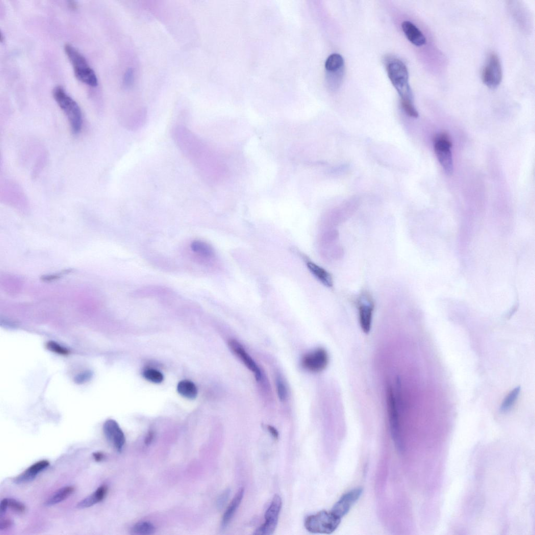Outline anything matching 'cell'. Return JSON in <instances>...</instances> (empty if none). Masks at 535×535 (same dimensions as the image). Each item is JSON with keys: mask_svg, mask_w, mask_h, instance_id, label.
<instances>
[{"mask_svg": "<svg viewBox=\"0 0 535 535\" xmlns=\"http://www.w3.org/2000/svg\"><path fill=\"white\" fill-rule=\"evenodd\" d=\"M108 488L105 485L100 486L93 494L81 501L77 505L78 508H86L102 501L108 493Z\"/></svg>", "mask_w": 535, "mask_h": 535, "instance_id": "cell-20", "label": "cell"}, {"mask_svg": "<svg viewBox=\"0 0 535 535\" xmlns=\"http://www.w3.org/2000/svg\"><path fill=\"white\" fill-rule=\"evenodd\" d=\"M244 495V488H241L238 491L237 495H235V497L233 498L224 513L221 522V527L223 529L226 528L230 523V522L233 518L235 512H236L241 504L243 499Z\"/></svg>", "mask_w": 535, "mask_h": 535, "instance_id": "cell-19", "label": "cell"}, {"mask_svg": "<svg viewBox=\"0 0 535 535\" xmlns=\"http://www.w3.org/2000/svg\"><path fill=\"white\" fill-rule=\"evenodd\" d=\"M103 431L106 439L114 445L118 452H121L125 443V438L118 423L114 420L109 419L104 424Z\"/></svg>", "mask_w": 535, "mask_h": 535, "instance_id": "cell-13", "label": "cell"}, {"mask_svg": "<svg viewBox=\"0 0 535 535\" xmlns=\"http://www.w3.org/2000/svg\"><path fill=\"white\" fill-rule=\"evenodd\" d=\"M275 382L277 396L279 397L281 401H284L288 397V391L285 383L280 376L276 377Z\"/></svg>", "mask_w": 535, "mask_h": 535, "instance_id": "cell-27", "label": "cell"}, {"mask_svg": "<svg viewBox=\"0 0 535 535\" xmlns=\"http://www.w3.org/2000/svg\"><path fill=\"white\" fill-rule=\"evenodd\" d=\"M91 377V374L88 373H84L81 375H78L75 379L76 382L78 383H83L85 381H87L89 378Z\"/></svg>", "mask_w": 535, "mask_h": 535, "instance_id": "cell-35", "label": "cell"}, {"mask_svg": "<svg viewBox=\"0 0 535 535\" xmlns=\"http://www.w3.org/2000/svg\"><path fill=\"white\" fill-rule=\"evenodd\" d=\"M172 137L181 151L195 167L203 163L212 152L197 136L185 126H176Z\"/></svg>", "mask_w": 535, "mask_h": 535, "instance_id": "cell-1", "label": "cell"}, {"mask_svg": "<svg viewBox=\"0 0 535 535\" xmlns=\"http://www.w3.org/2000/svg\"><path fill=\"white\" fill-rule=\"evenodd\" d=\"M387 402L392 436L396 446L401 450L402 448V443L400 434L399 415L397 401L392 388H389L388 390Z\"/></svg>", "mask_w": 535, "mask_h": 535, "instance_id": "cell-9", "label": "cell"}, {"mask_svg": "<svg viewBox=\"0 0 535 535\" xmlns=\"http://www.w3.org/2000/svg\"><path fill=\"white\" fill-rule=\"evenodd\" d=\"M133 531L137 534H151L155 532L156 527L150 522H141L134 526Z\"/></svg>", "mask_w": 535, "mask_h": 535, "instance_id": "cell-25", "label": "cell"}, {"mask_svg": "<svg viewBox=\"0 0 535 535\" xmlns=\"http://www.w3.org/2000/svg\"><path fill=\"white\" fill-rule=\"evenodd\" d=\"M231 494L230 489L225 490L220 495L217 500V507L219 509L223 508L228 500Z\"/></svg>", "mask_w": 535, "mask_h": 535, "instance_id": "cell-32", "label": "cell"}, {"mask_svg": "<svg viewBox=\"0 0 535 535\" xmlns=\"http://www.w3.org/2000/svg\"><path fill=\"white\" fill-rule=\"evenodd\" d=\"M8 507V499H3L0 504V518H3Z\"/></svg>", "mask_w": 535, "mask_h": 535, "instance_id": "cell-34", "label": "cell"}, {"mask_svg": "<svg viewBox=\"0 0 535 535\" xmlns=\"http://www.w3.org/2000/svg\"><path fill=\"white\" fill-rule=\"evenodd\" d=\"M363 489L358 487L346 492L341 496L334 505L332 512L338 518L342 519L347 515L353 505L360 499Z\"/></svg>", "mask_w": 535, "mask_h": 535, "instance_id": "cell-12", "label": "cell"}, {"mask_svg": "<svg viewBox=\"0 0 535 535\" xmlns=\"http://www.w3.org/2000/svg\"><path fill=\"white\" fill-rule=\"evenodd\" d=\"M483 83L490 89H496L502 79L501 64L498 56L493 53L489 56L482 73Z\"/></svg>", "mask_w": 535, "mask_h": 535, "instance_id": "cell-7", "label": "cell"}, {"mask_svg": "<svg viewBox=\"0 0 535 535\" xmlns=\"http://www.w3.org/2000/svg\"><path fill=\"white\" fill-rule=\"evenodd\" d=\"M93 456L95 461L97 462H100L102 461L105 457L104 454L100 452H94L93 453Z\"/></svg>", "mask_w": 535, "mask_h": 535, "instance_id": "cell-38", "label": "cell"}, {"mask_svg": "<svg viewBox=\"0 0 535 535\" xmlns=\"http://www.w3.org/2000/svg\"><path fill=\"white\" fill-rule=\"evenodd\" d=\"M306 263L309 270L319 282L327 288L333 287V277L327 271L311 261L307 260Z\"/></svg>", "mask_w": 535, "mask_h": 535, "instance_id": "cell-18", "label": "cell"}, {"mask_svg": "<svg viewBox=\"0 0 535 535\" xmlns=\"http://www.w3.org/2000/svg\"><path fill=\"white\" fill-rule=\"evenodd\" d=\"M401 27L406 37L413 44L421 47L426 44V38L423 33L410 21H404Z\"/></svg>", "mask_w": 535, "mask_h": 535, "instance_id": "cell-17", "label": "cell"}, {"mask_svg": "<svg viewBox=\"0 0 535 535\" xmlns=\"http://www.w3.org/2000/svg\"><path fill=\"white\" fill-rule=\"evenodd\" d=\"M13 521L10 519H2L0 520V530L9 528L13 526Z\"/></svg>", "mask_w": 535, "mask_h": 535, "instance_id": "cell-33", "label": "cell"}, {"mask_svg": "<svg viewBox=\"0 0 535 535\" xmlns=\"http://www.w3.org/2000/svg\"><path fill=\"white\" fill-rule=\"evenodd\" d=\"M228 346L231 350L244 363L245 366L254 373L257 381L262 378L260 369L249 354L246 351L239 341L232 339L229 341Z\"/></svg>", "mask_w": 535, "mask_h": 535, "instance_id": "cell-14", "label": "cell"}, {"mask_svg": "<svg viewBox=\"0 0 535 535\" xmlns=\"http://www.w3.org/2000/svg\"><path fill=\"white\" fill-rule=\"evenodd\" d=\"M190 248L193 256L192 259L197 263L208 264L215 258V251L210 245L205 242L194 241L190 244Z\"/></svg>", "mask_w": 535, "mask_h": 535, "instance_id": "cell-15", "label": "cell"}, {"mask_svg": "<svg viewBox=\"0 0 535 535\" xmlns=\"http://www.w3.org/2000/svg\"><path fill=\"white\" fill-rule=\"evenodd\" d=\"M69 6L70 8L72 10H75L77 9L78 7L76 3L72 1L69 2Z\"/></svg>", "mask_w": 535, "mask_h": 535, "instance_id": "cell-40", "label": "cell"}, {"mask_svg": "<svg viewBox=\"0 0 535 535\" xmlns=\"http://www.w3.org/2000/svg\"><path fill=\"white\" fill-rule=\"evenodd\" d=\"M388 76L400 96V100H413L409 84V74L404 64L398 59L391 60L388 65Z\"/></svg>", "mask_w": 535, "mask_h": 535, "instance_id": "cell-3", "label": "cell"}, {"mask_svg": "<svg viewBox=\"0 0 535 535\" xmlns=\"http://www.w3.org/2000/svg\"><path fill=\"white\" fill-rule=\"evenodd\" d=\"M65 52L72 64L77 78L92 87L98 85V79L93 70L90 67L84 57L73 46L66 44Z\"/></svg>", "mask_w": 535, "mask_h": 535, "instance_id": "cell-4", "label": "cell"}, {"mask_svg": "<svg viewBox=\"0 0 535 535\" xmlns=\"http://www.w3.org/2000/svg\"><path fill=\"white\" fill-rule=\"evenodd\" d=\"M8 506L18 513H24L26 508L24 504L14 499H8Z\"/></svg>", "mask_w": 535, "mask_h": 535, "instance_id": "cell-31", "label": "cell"}, {"mask_svg": "<svg viewBox=\"0 0 535 535\" xmlns=\"http://www.w3.org/2000/svg\"><path fill=\"white\" fill-rule=\"evenodd\" d=\"M143 375L146 380L156 384L162 383L164 379V376L162 373L152 369H148L145 370Z\"/></svg>", "mask_w": 535, "mask_h": 535, "instance_id": "cell-26", "label": "cell"}, {"mask_svg": "<svg viewBox=\"0 0 535 535\" xmlns=\"http://www.w3.org/2000/svg\"><path fill=\"white\" fill-rule=\"evenodd\" d=\"M74 490L75 488L73 486L62 488L45 502V506H51L65 500L73 493Z\"/></svg>", "mask_w": 535, "mask_h": 535, "instance_id": "cell-22", "label": "cell"}, {"mask_svg": "<svg viewBox=\"0 0 535 535\" xmlns=\"http://www.w3.org/2000/svg\"><path fill=\"white\" fill-rule=\"evenodd\" d=\"M400 103L402 109L406 114L413 118L418 117V113L415 108L413 100H400Z\"/></svg>", "mask_w": 535, "mask_h": 535, "instance_id": "cell-28", "label": "cell"}, {"mask_svg": "<svg viewBox=\"0 0 535 535\" xmlns=\"http://www.w3.org/2000/svg\"><path fill=\"white\" fill-rule=\"evenodd\" d=\"M47 348L50 351L58 354L66 355L69 354V350L54 341H49L47 344Z\"/></svg>", "mask_w": 535, "mask_h": 535, "instance_id": "cell-29", "label": "cell"}, {"mask_svg": "<svg viewBox=\"0 0 535 535\" xmlns=\"http://www.w3.org/2000/svg\"><path fill=\"white\" fill-rule=\"evenodd\" d=\"M325 66L327 71L331 73L342 70L344 67V58L340 54H333L327 58Z\"/></svg>", "mask_w": 535, "mask_h": 535, "instance_id": "cell-23", "label": "cell"}, {"mask_svg": "<svg viewBox=\"0 0 535 535\" xmlns=\"http://www.w3.org/2000/svg\"><path fill=\"white\" fill-rule=\"evenodd\" d=\"M434 142L435 152L439 162L446 174L451 175L453 173L454 166L450 139L446 134L442 133L435 137Z\"/></svg>", "mask_w": 535, "mask_h": 535, "instance_id": "cell-6", "label": "cell"}, {"mask_svg": "<svg viewBox=\"0 0 535 535\" xmlns=\"http://www.w3.org/2000/svg\"><path fill=\"white\" fill-rule=\"evenodd\" d=\"M61 276L59 274L45 275L42 276V277H41V280L43 281L50 282L54 280H57L59 279V278Z\"/></svg>", "mask_w": 535, "mask_h": 535, "instance_id": "cell-37", "label": "cell"}, {"mask_svg": "<svg viewBox=\"0 0 535 535\" xmlns=\"http://www.w3.org/2000/svg\"><path fill=\"white\" fill-rule=\"evenodd\" d=\"M135 81V72L133 69H128L123 77V87L124 89L131 88Z\"/></svg>", "mask_w": 535, "mask_h": 535, "instance_id": "cell-30", "label": "cell"}, {"mask_svg": "<svg viewBox=\"0 0 535 535\" xmlns=\"http://www.w3.org/2000/svg\"><path fill=\"white\" fill-rule=\"evenodd\" d=\"M521 392V387H518L513 389L504 399L500 406V411L505 413L508 411L515 403Z\"/></svg>", "mask_w": 535, "mask_h": 535, "instance_id": "cell-24", "label": "cell"}, {"mask_svg": "<svg viewBox=\"0 0 535 535\" xmlns=\"http://www.w3.org/2000/svg\"><path fill=\"white\" fill-rule=\"evenodd\" d=\"M267 429L270 435L275 440H277L278 439H279V432H278V431L274 427L271 425H268L267 427Z\"/></svg>", "mask_w": 535, "mask_h": 535, "instance_id": "cell-36", "label": "cell"}, {"mask_svg": "<svg viewBox=\"0 0 535 535\" xmlns=\"http://www.w3.org/2000/svg\"><path fill=\"white\" fill-rule=\"evenodd\" d=\"M341 520L332 511H322L307 518L304 525L311 533L330 534L337 529Z\"/></svg>", "mask_w": 535, "mask_h": 535, "instance_id": "cell-5", "label": "cell"}, {"mask_svg": "<svg viewBox=\"0 0 535 535\" xmlns=\"http://www.w3.org/2000/svg\"><path fill=\"white\" fill-rule=\"evenodd\" d=\"M53 96L60 109L67 116L72 133L74 134L80 133L83 119L79 105L61 87H57L54 89Z\"/></svg>", "mask_w": 535, "mask_h": 535, "instance_id": "cell-2", "label": "cell"}, {"mask_svg": "<svg viewBox=\"0 0 535 535\" xmlns=\"http://www.w3.org/2000/svg\"><path fill=\"white\" fill-rule=\"evenodd\" d=\"M50 463L47 460L36 462L29 467L24 472L14 478L16 485L24 484L33 481L42 471L47 468Z\"/></svg>", "mask_w": 535, "mask_h": 535, "instance_id": "cell-16", "label": "cell"}, {"mask_svg": "<svg viewBox=\"0 0 535 535\" xmlns=\"http://www.w3.org/2000/svg\"><path fill=\"white\" fill-rule=\"evenodd\" d=\"M282 504L281 497L275 495L265 513V523L257 529L253 534L268 535L274 532L279 520Z\"/></svg>", "mask_w": 535, "mask_h": 535, "instance_id": "cell-8", "label": "cell"}, {"mask_svg": "<svg viewBox=\"0 0 535 535\" xmlns=\"http://www.w3.org/2000/svg\"><path fill=\"white\" fill-rule=\"evenodd\" d=\"M329 363V355L327 351L319 348L305 354L301 360L302 367L305 370L314 373L324 371Z\"/></svg>", "mask_w": 535, "mask_h": 535, "instance_id": "cell-10", "label": "cell"}, {"mask_svg": "<svg viewBox=\"0 0 535 535\" xmlns=\"http://www.w3.org/2000/svg\"><path fill=\"white\" fill-rule=\"evenodd\" d=\"M374 305L368 293L361 295L358 300L359 322L361 329L366 334L371 330Z\"/></svg>", "mask_w": 535, "mask_h": 535, "instance_id": "cell-11", "label": "cell"}, {"mask_svg": "<svg viewBox=\"0 0 535 535\" xmlns=\"http://www.w3.org/2000/svg\"><path fill=\"white\" fill-rule=\"evenodd\" d=\"M177 392L181 396L189 399H194L198 395L195 384L188 380H183L179 383Z\"/></svg>", "mask_w": 535, "mask_h": 535, "instance_id": "cell-21", "label": "cell"}, {"mask_svg": "<svg viewBox=\"0 0 535 535\" xmlns=\"http://www.w3.org/2000/svg\"><path fill=\"white\" fill-rule=\"evenodd\" d=\"M154 438V434L152 432H149L147 435L145 440V444L146 445L151 444Z\"/></svg>", "mask_w": 535, "mask_h": 535, "instance_id": "cell-39", "label": "cell"}]
</instances>
